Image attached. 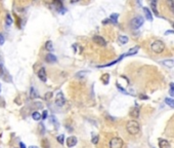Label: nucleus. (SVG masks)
Masks as SVG:
<instances>
[{"label":"nucleus","instance_id":"473e14b6","mask_svg":"<svg viewBox=\"0 0 174 148\" xmlns=\"http://www.w3.org/2000/svg\"><path fill=\"white\" fill-rule=\"evenodd\" d=\"M29 148H38V147H37V146H30Z\"/></svg>","mask_w":174,"mask_h":148},{"label":"nucleus","instance_id":"c756f323","mask_svg":"<svg viewBox=\"0 0 174 148\" xmlns=\"http://www.w3.org/2000/svg\"><path fill=\"white\" fill-rule=\"evenodd\" d=\"M47 114H48V112H47L46 110L43 111V113H42V118H43V119L47 118Z\"/></svg>","mask_w":174,"mask_h":148},{"label":"nucleus","instance_id":"1a4fd4ad","mask_svg":"<svg viewBox=\"0 0 174 148\" xmlns=\"http://www.w3.org/2000/svg\"><path fill=\"white\" fill-rule=\"evenodd\" d=\"M77 144V138L76 137H69V138L67 139V145L68 147H73Z\"/></svg>","mask_w":174,"mask_h":148},{"label":"nucleus","instance_id":"20e7f679","mask_svg":"<svg viewBox=\"0 0 174 148\" xmlns=\"http://www.w3.org/2000/svg\"><path fill=\"white\" fill-rule=\"evenodd\" d=\"M143 22H145V20H143L142 17H135L134 19L131 20L130 24H131V27H132L133 29H138V28L141 27V25L143 24Z\"/></svg>","mask_w":174,"mask_h":148},{"label":"nucleus","instance_id":"f03ea898","mask_svg":"<svg viewBox=\"0 0 174 148\" xmlns=\"http://www.w3.org/2000/svg\"><path fill=\"white\" fill-rule=\"evenodd\" d=\"M151 49L155 54H162L165 50V43L161 40H156L151 44Z\"/></svg>","mask_w":174,"mask_h":148},{"label":"nucleus","instance_id":"0eeeda50","mask_svg":"<svg viewBox=\"0 0 174 148\" xmlns=\"http://www.w3.org/2000/svg\"><path fill=\"white\" fill-rule=\"evenodd\" d=\"M38 77H39L40 80H42L43 82L46 81V79H47V77H46V71H45L44 68H41V69L38 71Z\"/></svg>","mask_w":174,"mask_h":148},{"label":"nucleus","instance_id":"a211bd4d","mask_svg":"<svg viewBox=\"0 0 174 148\" xmlns=\"http://www.w3.org/2000/svg\"><path fill=\"white\" fill-rule=\"evenodd\" d=\"M45 48H46V50H49V52L53 50V45H52V42L50 41V40L46 41V43H45Z\"/></svg>","mask_w":174,"mask_h":148},{"label":"nucleus","instance_id":"cd10ccee","mask_svg":"<svg viewBox=\"0 0 174 148\" xmlns=\"http://www.w3.org/2000/svg\"><path fill=\"white\" fill-rule=\"evenodd\" d=\"M3 43H4V37H3V35L0 33V45H2Z\"/></svg>","mask_w":174,"mask_h":148},{"label":"nucleus","instance_id":"c85d7f7f","mask_svg":"<svg viewBox=\"0 0 174 148\" xmlns=\"http://www.w3.org/2000/svg\"><path fill=\"white\" fill-rule=\"evenodd\" d=\"M98 142V136H95V137H93L92 138V143L93 144H96Z\"/></svg>","mask_w":174,"mask_h":148},{"label":"nucleus","instance_id":"4be33fe9","mask_svg":"<svg viewBox=\"0 0 174 148\" xmlns=\"http://www.w3.org/2000/svg\"><path fill=\"white\" fill-rule=\"evenodd\" d=\"M30 96H31V98H37L38 97V94H37L36 89H34V87H31V91H30Z\"/></svg>","mask_w":174,"mask_h":148},{"label":"nucleus","instance_id":"393cba45","mask_svg":"<svg viewBox=\"0 0 174 148\" xmlns=\"http://www.w3.org/2000/svg\"><path fill=\"white\" fill-rule=\"evenodd\" d=\"M57 139L61 144H64V142H65V136L64 135H59Z\"/></svg>","mask_w":174,"mask_h":148},{"label":"nucleus","instance_id":"ddd939ff","mask_svg":"<svg viewBox=\"0 0 174 148\" xmlns=\"http://www.w3.org/2000/svg\"><path fill=\"white\" fill-rule=\"evenodd\" d=\"M143 12H145V17H147L149 21H152L153 20V15H152V12H151V10L149 9L147 7H143Z\"/></svg>","mask_w":174,"mask_h":148},{"label":"nucleus","instance_id":"b1692460","mask_svg":"<svg viewBox=\"0 0 174 148\" xmlns=\"http://www.w3.org/2000/svg\"><path fill=\"white\" fill-rule=\"evenodd\" d=\"M109 78H110V76H109V74H105L103 77H101V80L103 81V83H108L109 81Z\"/></svg>","mask_w":174,"mask_h":148},{"label":"nucleus","instance_id":"4468645a","mask_svg":"<svg viewBox=\"0 0 174 148\" xmlns=\"http://www.w3.org/2000/svg\"><path fill=\"white\" fill-rule=\"evenodd\" d=\"M45 60H46V62H48V63H54V62H57V57H55L54 54H48L46 56V58H45Z\"/></svg>","mask_w":174,"mask_h":148},{"label":"nucleus","instance_id":"f704fd0d","mask_svg":"<svg viewBox=\"0 0 174 148\" xmlns=\"http://www.w3.org/2000/svg\"><path fill=\"white\" fill-rule=\"evenodd\" d=\"M173 28H174V23H173Z\"/></svg>","mask_w":174,"mask_h":148},{"label":"nucleus","instance_id":"dca6fc26","mask_svg":"<svg viewBox=\"0 0 174 148\" xmlns=\"http://www.w3.org/2000/svg\"><path fill=\"white\" fill-rule=\"evenodd\" d=\"M32 118L34 119V120H40V119L42 118V115L38 112V111H35V112H33L32 113Z\"/></svg>","mask_w":174,"mask_h":148},{"label":"nucleus","instance_id":"412c9836","mask_svg":"<svg viewBox=\"0 0 174 148\" xmlns=\"http://www.w3.org/2000/svg\"><path fill=\"white\" fill-rule=\"evenodd\" d=\"M156 5H157V2H156L155 0L151 2V6H152L153 11L155 12V15H158V10H157V6H156Z\"/></svg>","mask_w":174,"mask_h":148},{"label":"nucleus","instance_id":"423d86ee","mask_svg":"<svg viewBox=\"0 0 174 148\" xmlns=\"http://www.w3.org/2000/svg\"><path fill=\"white\" fill-rule=\"evenodd\" d=\"M93 41L95 42L96 44L101 45V46H105L107 45V41L103 39L101 36H98V35H95V36L93 37Z\"/></svg>","mask_w":174,"mask_h":148},{"label":"nucleus","instance_id":"9b49d317","mask_svg":"<svg viewBox=\"0 0 174 148\" xmlns=\"http://www.w3.org/2000/svg\"><path fill=\"white\" fill-rule=\"evenodd\" d=\"M161 64L168 68H172L174 66V60H164V61H161Z\"/></svg>","mask_w":174,"mask_h":148},{"label":"nucleus","instance_id":"2f4dec72","mask_svg":"<svg viewBox=\"0 0 174 148\" xmlns=\"http://www.w3.org/2000/svg\"><path fill=\"white\" fill-rule=\"evenodd\" d=\"M20 148H26V145H25L24 143H22V142H21V143H20Z\"/></svg>","mask_w":174,"mask_h":148},{"label":"nucleus","instance_id":"6ab92c4d","mask_svg":"<svg viewBox=\"0 0 174 148\" xmlns=\"http://www.w3.org/2000/svg\"><path fill=\"white\" fill-rule=\"evenodd\" d=\"M165 103L170 107H173L174 108V99H171V98H166L165 99Z\"/></svg>","mask_w":174,"mask_h":148},{"label":"nucleus","instance_id":"f3484780","mask_svg":"<svg viewBox=\"0 0 174 148\" xmlns=\"http://www.w3.org/2000/svg\"><path fill=\"white\" fill-rule=\"evenodd\" d=\"M131 116L134 117V118H137L138 116H139V108H138V107H135V108L131 111Z\"/></svg>","mask_w":174,"mask_h":148},{"label":"nucleus","instance_id":"7c9ffc66","mask_svg":"<svg viewBox=\"0 0 174 148\" xmlns=\"http://www.w3.org/2000/svg\"><path fill=\"white\" fill-rule=\"evenodd\" d=\"M52 96V94L51 93H48V94H46L45 95V99H48V98H50V97Z\"/></svg>","mask_w":174,"mask_h":148},{"label":"nucleus","instance_id":"5701e85b","mask_svg":"<svg viewBox=\"0 0 174 148\" xmlns=\"http://www.w3.org/2000/svg\"><path fill=\"white\" fill-rule=\"evenodd\" d=\"M5 24H6V26H7V27H9L10 25L12 24V19H11V17H10L9 15H6V22H5Z\"/></svg>","mask_w":174,"mask_h":148},{"label":"nucleus","instance_id":"bb28decb","mask_svg":"<svg viewBox=\"0 0 174 148\" xmlns=\"http://www.w3.org/2000/svg\"><path fill=\"white\" fill-rule=\"evenodd\" d=\"M169 94H170V96L174 97V83L171 84V89H170Z\"/></svg>","mask_w":174,"mask_h":148},{"label":"nucleus","instance_id":"f257e3e1","mask_svg":"<svg viewBox=\"0 0 174 148\" xmlns=\"http://www.w3.org/2000/svg\"><path fill=\"white\" fill-rule=\"evenodd\" d=\"M126 130L130 135H137L140 131V126L136 120H130L126 124Z\"/></svg>","mask_w":174,"mask_h":148},{"label":"nucleus","instance_id":"72a5a7b5","mask_svg":"<svg viewBox=\"0 0 174 148\" xmlns=\"http://www.w3.org/2000/svg\"><path fill=\"white\" fill-rule=\"evenodd\" d=\"M0 91H1V85H0Z\"/></svg>","mask_w":174,"mask_h":148},{"label":"nucleus","instance_id":"2eb2a0df","mask_svg":"<svg viewBox=\"0 0 174 148\" xmlns=\"http://www.w3.org/2000/svg\"><path fill=\"white\" fill-rule=\"evenodd\" d=\"M128 37L125 36V35H121V36H119V38H118V41L120 42L121 44H126L128 42Z\"/></svg>","mask_w":174,"mask_h":148},{"label":"nucleus","instance_id":"aec40b11","mask_svg":"<svg viewBox=\"0 0 174 148\" xmlns=\"http://www.w3.org/2000/svg\"><path fill=\"white\" fill-rule=\"evenodd\" d=\"M166 4L169 6L170 10H171L172 12H174V0H168L166 2Z\"/></svg>","mask_w":174,"mask_h":148},{"label":"nucleus","instance_id":"9d476101","mask_svg":"<svg viewBox=\"0 0 174 148\" xmlns=\"http://www.w3.org/2000/svg\"><path fill=\"white\" fill-rule=\"evenodd\" d=\"M159 147L160 148H171L169 142L165 139H159Z\"/></svg>","mask_w":174,"mask_h":148},{"label":"nucleus","instance_id":"7ed1b4c3","mask_svg":"<svg viewBox=\"0 0 174 148\" xmlns=\"http://www.w3.org/2000/svg\"><path fill=\"white\" fill-rule=\"evenodd\" d=\"M123 146H124V142L119 137L113 138L110 141V144H109V147L110 148H123Z\"/></svg>","mask_w":174,"mask_h":148},{"label":"nucleus","instance_id":"39448f33","mask_svg":"<svg viewBox=\"0 0 174 148\" xmlns=\"http://www.w3.org/2000/svg\"><path fill=\"white\" fill-rule=\"evenodd\" d=\"M65 103H66V99H65V96L64 94L59 91V94L57 95V98H55V104H57V106H64Z\"/></svg>","mask_w":174,"mask_h":148},{"label":"nucleus","instance_id":"6e6552de","mask_svg":"<svg viewBox=\"0 0 174 148\" xmlns=\"http://www.w3.org/2000/svg\"><path fill=\"white\" fill-rule=\"evenodd\" d=\"M138 48H139L138 46H135V47H133V48H130L129 50L126 52V54H122V56H121V59H123L124 57H128V56H132V54H135L136 52H138Z\"/></svg>","mask_w":174,"mask_h":148},{"label":"nucleus","instance_id":"a878e982","mask_svg":"<svg viewBox=\"0 0 174 148\" xmlns=\"http://www.w3.org/2000/svg\"><path fill=\"white\" fill-rule=\"evenodd\" d=\"M88 72L87 71H80V72H78V73L76 74V76L77 77H82V76H84L85 74H87Z\"/></svg>","mask_w":174,"mask_h":148},{"label":"nucleus","instance_id":"f8f14e48","mask_svg":"<svg viewBox=\"0 0 174 148\" xmlns=\"http://www.w3.org/2000/svg\"><path fill=\"white\" fill-rule=\"evenodd\" d=\"M118 17H119V15H118V13H113V15H111V17H110V19H109V20L105 21V22H111V23H113V24H116V23H117V21H118Z\"/></svg>","mask_w":174,"mask_h":148}]
</instances>
